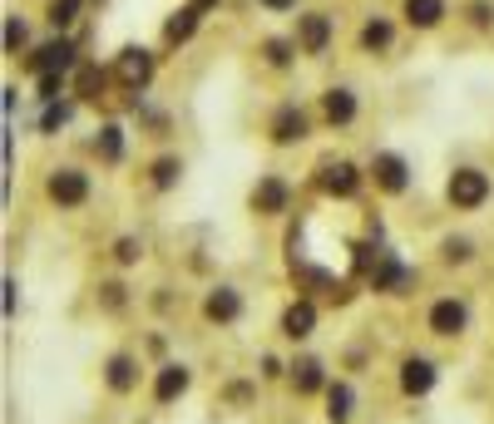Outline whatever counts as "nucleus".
<instances>
[{
  "label": "nucleus",
  "mask_w": 494,
  "mask_h": 424,
  "mask_svg": "<svg viewBox=\"0 0 494 424\" xmlns=\"http://www.w3.org/2000/svg\"><path fill=\"white\" fill-rule=\"evenodd\" d=\"M114 75H119V84H124V89H143V84L153 79V55L139 50V45H129V50H119Z\"/></svg>",
  "instance_id": "f257e3e1"
},
{
  "label": "nucleus",
  "mask_w": 494,
  "mask_h": 424,
  "mask_svg": "<svg viewBox=\"0 0 494 424\" xmlns=\"http://www.w3.org/2000/svg\"><path fill=\"white\" fill-rule=\"evenodd\" d=\"M485 198H489V178L479 173V168H460V173L450 178V202L455 208H479Z\"/></svg>",
  "instance_id": "f03ea898"
},
{
  "label": "nucleus",
  "mask_w": 494,
  "mask_h": 424,
  "mask_svg": "<svg viewBox=\"0 0 494 424\" xmlns=\"http://www.w3.org/2000/svg\"><path fill=\"white\" fill-rule=\"evenodd\" d=\"M50 198L59 202V208H79V202L89 198V178H84L79 168H59V173L50 178Z\"/></svg>",
  "instance_id": "7ed1b4c3"
},
{
  "label": "nucleus",
  "mask_w": 494,
  "mask_h": 424,
  "mask_svg": "<svg viewBox=\"0 0 494 424\" xmlns=\"http://www.w3.org/2000/svg\"><path fill=\"white\" fill-rule=\"evenodd\" d=\"M371 286H376V292H405V286H411V272H405L391 252H381L376 266H371Z\"/></svg>",
  "instance_id": "20e7f679"
},
{
  "label": "nucleus",
  "mask_w": 494,
  "mask_h": 424,
  "mask_svg": "<svg viewBox=\"0 0 494 424\" xmlns=\"http://www.w3.org/2000/svg\"><path fill=\"white\" fill-rule=\"evenodd\" d=\"M69 65H75V50H69L65 40L45 45V50H40V55L30 59V69H35V75H40V79H45V75H65Z\"/></svg>",
  "instance_id": "39448f33"
},
{
  "label": "nucleus",
  "mask_w": 494,
  "mask_h": 424,
  "mask_svg": "<svg viewBox=\"0 0 494 424\" xmlns=\"http://www.w3.org/2000/svg\"><path fill=\"white\" fill-rule=\"evenodd\" d=\"M465 306L460 301H436V306H430V331L436 336H460L465 331Z\"/></svg>",
  "instance_id": "423d86ee"
},
{
  "label": "nucleus",
  "mask_w": 494,
  "mask_h": 424,
  "mask_svg": "<svg viewBox=\"0 0 494 424\" xmlns=\"http://www.w3.org/2000/svg\"><path fill=\"white\" fill-rule=\"evenodd\" d=\"M321 188H327L331 198H352V192L361 188V173L352 163H327L321 168Z\"/></svg>",
  "instance_id": "0eeeda50"
},
{
  "label": "nucleus",
  "mask_w": 494,
  "mask_h": 424,
  "mask_svg": "<svg viewBox=\"0 0 494 424\" xmlns=\"http://www.w3.org/2000/svg\"><path fill=\"white\" fill-rule=\"evenodd\" d=\"M331 40V20L327 16H302V26H297V45H302L307 55H321Z\"/></svg>",
  "instance_id": "6e6552de"
},
{
  "label": "nucleus",
  "mask_w": 494,
  "mask_h": 424,
  "mask_svg": "<svg viewBox=\"0 0 494 424\" xmlns=\"http://www.w3.org/2000/svg\"><path fill=\"white\" fill-rule=\"evenodd\" d=\"M430 385H436V366H430V360H420V356H411L401 366V390L405 395H426Z\"/></svg>",
  "instance_id": "1a4fd4ad"
},
{
  "label": "nucleus",
  "mask_w": 494,
  "mask_h": 424,
  "mask_svg": "<svg viewBox=\"0 0 494 424\" xmlns=\"http://www.w3.org/2000/svg\"><path fill=\"white\" fill-rule=\"evenodd\" d=\"M272 139L277 143H297V139H307V114L302 109H277V119H272Z\"/></svg>",
  "instance_id": "9d476101"
},
{
  "label": "nucleus",
  "mask_w": 494,
  "mask_h": 424,
  "mask_svg": "<svg viewBox=\"0 0 494 424\" xmlns=\"http://www.w3.org/2000/svg\"><path fill=\"white\" fill-rule=\"evenodd\" d=\"M252 208L258 212H282L287 208V183L282 178H262V183L252 188Z\"/></svg>",
  "instance_id": "9b49d317"
},
{
  "label": "nucleus",
  "mask_w": 494,
  "mask_h": 424,
  "mask_svg": "<svg viewBox=\"0 0 494 424\" xmlns=\"http://www.w3.org/2000/svg\"><path fill=\"white\" fill-rule=\"evenodd\" d=\"M237 311H243V301H237L233 286H218V292L203 301V316L208 321H237Z\"/></svg>",
  "instance_id": "f8f14e48"
},
{
  "label": "nucleus",
  "mask_w": 494,
  "mask_h": 424,
  "mask_svg": "<svg viewBox=\"0 0 494 424\" xmlns=\"http://www.w3.org/2000/svg\"><path fill=\"white\" fill-rule=\"evenodd\" d=\"M371 173H376V183H381L385 192H401V188H405V163L395 159V153H376Z\"/></svg>",
  "instance_id": "ddd939ff"
},
{
  "label": "nucleus",
  "mask_w": 494,
  "mask_h": 424,
  "mask_svg": "<svg viewBox=\"0 0 494 424\" xmlns=\"http://www.w3.org/2000/svg\"><path fill=\"white\" fill-rule=\"evenodd\" d=\"M311 326H317V306H311V301H297V306H287V316H282V331L292 336V341H302V336H311Z\"/></svg>",
  "instance_id": "4468645a"
},
{
  "label": "nucleus",
  "mask_w": 494,
  "mask_h": 424,
  "mask_svg": "<svg viewBox=\"0 0 494 424\" xmlns=\"http://www.w3.org/2000/svg\"><path fill=\"white\" fill-rule=\"evenodd\" d=\"M198 16H203L198 5H184V10H178V16H173V20H168V26H163V40H168V45H184L188 35L198 30Z\"/></svg>",
  "instance_id": "2eb2a0df"
},
{
  "label": "nucleus",
  "mask_w": 494,
  "mask_h": 424,
  "mask_svg": "<svg viewBox=\"0 0 494 424\" xmlns=\"http://www.w3.org/2000/svg\"><path fill=\"white\" fill-rule=\"evenodd\" d=\"M184 390H188V370H184V366H163V370H159V385H153V395L168 405V399H178Z\"/></svg>",
  "instance_id": "dca6fc26"
},
{
  "label": "nucleus",
  "mask_w": 494,
  "mask_h": 424,
  "mask_svg": "<svg viewBox=\"0 0 494 424\" xmlns=\"http://www.w3.org/2000/svg\"><path fill=\"white\" fill-rule=\"evenodd\" d=\"M440 16H445L440 0H405V20H411V26H420V30L440 26Z\"/></svg>",
  "instance_id": "f3484780"
},
{
  "label": "nucleus",
  "mask_w": 494,
  "mask_h": 424,
  "mask_svg": "<svg viewBox=\"0 0 494 424\" xmlns=\"http://www.w3.org/2000/svg\"><path fill=\"white\" fill-rule=\"evenodd\" d=\"M327 119H331V124H352V119H356L352 89H327Z\"/></svg>",
  "instance_id": "a211bd4d"
},
{
  "label": "nucleus",
  "mask_w": 494,
  "mask_h": 424,
  "mask_svg": "<svg viewBox=\"0 0 494 424\" xmlns=\"http://www.w3.org/2000/svg\"><path fill=\"white\" fill-rule=\"evenodd\" d=\"M94 149H100V159H104V163H119V159H124V129H119V124H104V129H100V143H94Z\"/></svg>",
  "instance_id": "6ab92c4d"
},
{
  "label": "nucleus",
  "mask_w": 494,
  "mask_h": 424,
  "mask_svg": "<svg viewBox=\"0 0 494 424\" xmlns=\"http://www.w3.org/2000/svg\"><path fill=\"white\" fill-rule=\"evenodd\" d=\"M292 385H297L302 395L321 390V360H297V366H292Z\"/></svg>",
  "instance_id": "aec40b11"
},
{
  "label": "nucleus",
  "mask_w": 494,
  "mask_h": 424,
  "mask_svg": "<svg viewBox=\"0 0 494 424\" xmlns=\"http://www.w3.org/2000/svg\"><path fill=\"white\" fill-rule=\"evenodd\" d=\"M134 380H139V366L129 356H114L110 360V385L114 390H134Z\"/></svg>",
  "instance_id": "412c9836"
},
{
  "label": "nucleus",
  "mask_w": 494,
  "mask_h": 424,
  "mask_svg": "<svg viewBox=\"0 0 494 424\" xmlns=\"http://www.w3.org/2000/svg\"><path fill=\"white\" fill-rule=\"evenodd\" d=\"M327 415H331V424L352 419V390H346V385H331L327 390Z\"/></svg>",
  "instance_id": "4be33fe9"
},
{
  "label": "nucleus",
  "mask_w": 494,
  "mask_h": 424,
  "mask_svg": "<svg viewBox=\"0 0 494 424\" xmlns=\"http://www.w3.org/2000/svg\"><path fill=\"white\" fill-rule=\"evenodd\" d=\"M75 89L84 94V99H100L104 94V69H94V65H84L79 75H75Z\"/></svg>",
  "instance_id": "5701e85b"
},
{
  "label": "nucleus",
  "mask_w": 494,
  "mask_h": 424,
  "mask_svg": "<svg viewBox=\"0 0 494 424\" xmlns=\"http://www.w3.org/2000/svg\"><path fill=\"white\" fill-rule=\"evenodd\" d=\"M361 45H366V50H385V45H391V26H385V20H371V26L361 30Z\"/></svg>",
  "instance_id": "b1692460"
},
{
  "label": "nucleus",
  "mask_w": 494,
  "mask_h": 424,
  "mask_svg": "<svg viewBox=\"0 0 494 424\" xmlns=\"http://www.w3.org/2000/svg\"><path fill=\"white\" fill-rule=\"evenodd\" d=\"M178 173H184V163H178V159H159V163H153V188H173Z\"/></svg>",
  "instance_id": "393cba45"
},
{
  "label": "nucleus",
  "mask_w": 494,
  "mask_h": 424,
  "mask_svg": "<svg viewBox=\"0 0 494 424\" xmlns=\"http://www.w3.org/2000/svg\"><path fill=\"white\" fill-rule=\"evenodd\" d=\"M20 45H26V26H20V16H10L5 20V50L20 55Z\"/></svg>",
  "instance_id": "a878e982"
},
{
  "label": "nucleus",
  "mask_w": 494,
  "mask_h": 424,
  "mask_svg": "<svg viewBox=\"0 0 494 424\" xmlns=\"http://www.w3.org/2000/svg\"><path fill=\"white\" fill-rule=\"evenodd\" d=\"M139 252H143V247H139V237H119V247H114V257H119V262H124V266H134V262H139Z\"/></svg>",
  "instance_id": "bb28decb"
},
{
  "label": "nucleus",
  "mask_w": 494,
  "mask_h": 424,
  "mask_svg": "<svg viewBox=\"0 0 494 424\" xmlns=\"http://www.w3.org/2000/svg\"><path fill=\"white\" fill-rule=\"evenodd\" d=\"M59 124H69V104H55L50 99V109H45V133H55Z\"/></svg>",
  "instance_id": "cd10ccee"
},
{
  "label": "nucleus",
  "mask_w": 494,
  "mask_h": 424,
  "mask_svg": "<svg viewBox=\"0 0 494 424\" xmlns=\"http://www.w3.org/2000/svg\"><path fill=\"white\" fill-rule=\"evenodd\" d=\"M75 10H79V0H55L50 20H55V26H69V20H75Z\"/></svg>",
  "instance_id": "c85d7f7f"
},
{
  "label": "nucleus",
  "mask_w": 494,
  "mask_h": 424,
  "mask_svg": "<svg viewBox=\"0 0 494 424\" xmlns=\"http://www.w3.org/2000/svg\"><path fill=\"white\" fill-rule=\"evenodd\" d=\"M268 59H272V65H287V59H292V45H287V40H268Z\"/></svg>",
  "instance_id": "c756f323"
},
{
  "label": "nucleus",
  "mask_w": 494,
  "mask_h": 424,
  "mask_svg": "<svg viewBox=\"0 0 494 424\" xmlns=\"http://www.w3.org/2000/svg\"><path fill=\"white\" fill-rule=\"evenodd\" d=\"M445 257H450V262H465V257H469V242H445Z\"/></svg>",
  "instance_id": "7c9ffc66"
},
{
  "label": "nucleus",
  "mask_w": 494,
  "mask_h": 424,
  "mask_svg": "<svg viewBox=\"0 0 494 424\" xmlns=\"http://www.w3.org/2000/svg\"><path fill=\"white\" fill-rule=\"evenodd\" d=\"M469 16H475L479 26H489V20H494V10H489V5H469Z\"/></svg>",
  "instance_id": "2f4dec72"
},
{
  "label": "nucleus",
  "mask_w": 494,
  "mask_h": 424,
  "mask_svg": "<svg viewBox=\"0 0 494 424\" xmlns=\"http://www.w3.org/2000/svg\"><path fill=\"white\" fill-rule=\"evenodd\" d=\"M262 5H272V10H292L297 0H262Z\"/></svg>",
  "instance_id": "473e14b6"
},
{
  "label": "nucleus",
  "mask_w": 494,
  "mask_h": 424,
  "mask_svg": "<svg viewBox=\"0 0 494 424\" xmlns=\"http://www.w3.org/2000/svg\"><path fill=\"white\" fill-rule=\"evenodd\" d=\"M193 5H198V10H213V5H218V0H193Z\"/></svg>",
  "instance_id": "72a5a7b5"
}]
</instances>
